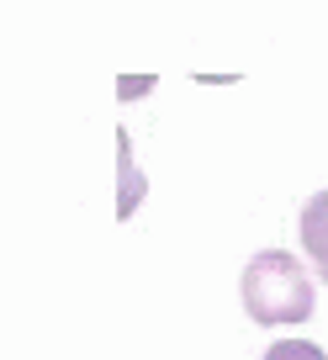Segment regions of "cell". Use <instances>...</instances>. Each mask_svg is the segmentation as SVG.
I'll return each instance as SVG.
<instances>
[{"instance_id":"cell-1","label":"cell","mask_w":328,"mask_h":360,"mask_svg":"<svg viewBox=\"0 0 328 360\" xmlns=\"http://www.w3.org/2000/svg\"><path fill=\"white\" fill-rule=\"evenodd\" d=\"M313 307V276L296 255L265 249L244 265V313L254 323H307Z\"/></svg>"},{"instance_id":"cell-2","label":"cell","mask_w":328,"mask_h":360,"mask_svg":"<svg viewBox=\"0 0 328 360\" xmlns=\"http://www.w3.org/2000/svg\"><path fill=\"white\" fill-rule=\"evenodd\" d=\"M302 249H307V265L317 270L328 281V191H317V196H307V207H302Z\"/></svg>"},{"instance_id":"cell-3","label":"cell","mask_w":328,"mask_h":360,"mask_svg":"<svg viewBox=\"0 0 328 360\" xmlns=\"http://www.w3.org/2000/svg\"><path fill=\"white\" fill-rule=\"evenodd\" d=\"M260 360H328L317 345H307V339H281V345H270Z\"/></svg>"}]
</instances>
